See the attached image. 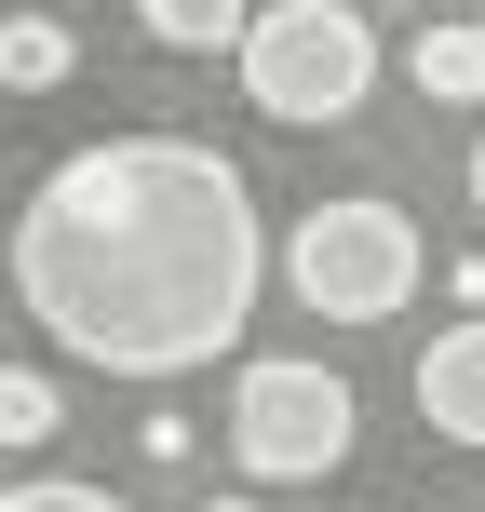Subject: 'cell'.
<instances>
[{
  "instance_id": "8fae6325",
  "label": "cell",
  "mask_w": 485,
  "mask_h": 512,
  "mask_svg": "<svg viewBox=\"0 0 485 512\" xmlns=\"http://www.w3.org/2000/svg\"><path fill=\"white\" fill-rule=\"evenodd\" d=\"M135 459H162V472H176V459H203V432H189V418H176V405H162V418H149V432H135Z\"/></svg>"
},
{
  "instance_id": "5bb4252c",
  "label": "cell",
  "mask_w": 485,
  "mask_h": 512,
  "mask_svg": "<svg viewBox=\"0 0 485 512\" xmlns=\"http://www.w3.org/2000/svg\"><path fill=\"white\" fill-rule=\"evenodd\" d=\"M203 512H256V499H203Z\"/></svg>"
},
{
  "instance_id": "277c9868",
  "label": "cell",
  "mask_w": 485,
  "mask_h": 512,
  "mask_svg": "<svg viewBox=\"0 0 485 512\" xmlns=\"http://www.w3.org/2000/svg\"><path fill=\"white\" fill-rule=\"evenodd\" d=\"M351 445H364V405H351L337 364L270 351V364H243V378H230V459L256 472V486H324Z\"/></svg>"
},
{
  "instance_id": "9c48e42d",
  "label": "cell",
  "mask_w": 485,
  "mask_h": 512,
  "mask_svg": "<svg viewBox=\"0 0 485 512\" xmlns=\"http://www.w3.org/2000/svg\"><path fill=\"white\" fill-rule=\"evenodd\" d=\"M54 418H68V391L41 364H0V445H54Z\"/></svg>"
},
{
  "instance_id": "3957f363",
  "label": "cell",
  "mask_w": 485,
  "mask_h": 512,
  "mask_svg": "<svg viewBox=\"0 0 485 512\" xmlns=\"http://www.w3.org/2000/svg\"><path fill=\"white\" fill-rule=\"evenodd\" d=\"M283 283H297L310 324H391L418 297V216L378 203V189H337L283 230Z\"/></svg>"
},
{
  "instance_id": "7c38bea8",
  "label": "cell",
  "mask_w": 485,
  "mask_h": 512,
  "mask_svg": "<svg viewBox=\"0 0 485 512\" xmlns=\"http://www.w3.org/2000/svg\"><path fill=\"white\" fill-rule=\"evenodd\" d=\"M445 283H459V310H485V243L459 256V270H445Z\"/></svg>"
},
{
  "instance_id": "ba28073f",
  "label": "cell",
  "mask_w": 485,
  "mask_h": 512,
  "mask_svg": "<svg viewBox=\"0 0 485 512\" xmlns=\"http://www.w3.org/2000/svg\"><path fill=\"white\" fill-rule=\"evenodd\" d=\"M135 27H149L162 54H243L256 0H135Z\"/></svg>"
},
{
  "instance_id": "5b68a950",
  "label": "cell",
  "mask_w": 485,
  "mask_h": 512,
  "mask_svg": "<svg viewBox=\"0 0 485 512\" xmlns=\"http://www.w3.org/2000/svg\"><path fill=\"white\" fill-rule=\"evenodd\" d=\"M418 418H432L445 445H485V310H459V324L418 351Z\"/></svg>"
},
{
  "instance_id": "30bf717a",
  "label": "cell",
  "mask_w": 485,
  "mask_h": 512,
  "mask_svg": "<svg viewBox=\"0 0 485 512\" xmlns=\"http://www.w3.org/2000/svg\"><path fill=\"white\" fill-rule=\"evenodd\" d=\"M0 512H122L108 486H68V472H27V486H0Z\"/></svg>"
},
{
  "instance_id": "7a4b0ae2",
  "label": "cell",
  "mask_w": 485,
  "mask_h": 512,
  "mask_svg": "<svg viewBox=\"0 0 485 512\" xmlns=\"http://www.w3.org/2000/svg\"><path fill=\"white\" fill-rule=\"evenodd\" d=\"M243 95H256V122H283V135L351 122V108L378 95V27H364L351 0H256V27H243Z\"/></svg>"
},
{
  "instance_id": "8992f818",
  "label": "cell",
  "mask_w": 485,
  "mask_h": 512,
  "mask_svg": "<svg viewBox=\"0 0 485 512\" xmlns=\"http://www.w3.org/2000/svg\"><path fill=\"white\" fill-rule=\"evenodd\" d=\"M405 81H418L432 108H485V27H472V14H432L418 54H405Z\"/></svg>"
},
{
  "instance_id": "52a82bcc",
  "label": "cell",
  "mask_w": 485,
  "mask_h": 512,
  "mask_svg": "<svg viewBox=\"0 0 485 512\" xmlns=\"http://www.w3.org/2000/svg\"><path fill=\"white\" fill-rule=\"evenodd\" d=\"M81 68V27L68 14H0V95H54Z\"/></svg>"
},
{
  "instance_id": "4fadbf2b",
  "label": "cell",
  "mask_w": 485,
  "mask_h": 512,
  "mask_svg": "<svg viewBox=\"0 0 485 512\" xmlns=\"http://www.w3.org/2000/svg\"><path fill=\"white\" fill-rule=\"evenodd\" d=\"M472 216H485V135H472Z\"/></svg>"
},
{
  "instance_id": "6da1fadb",
  "label": "cell",
  "mask_w": 485,
  "mask_h": 512,
  "mask_svg": "<svg viewBox=\"0 0 485 512\" xmlns=\"http://www.w3.org/2000/svg\"><path fill=\"white\" fill-rule=\"evenodd\" d=\"M270 230L230 149L203 135H95L14 203V310L68 364L189 378L256 324Z\"/></svg>"
}]
</instances>
